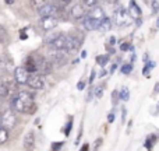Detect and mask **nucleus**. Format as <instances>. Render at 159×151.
Segmentation results:
<instances>
[{
  "label": "nucleus",
  "mask_w": 159,
  "mask_h": 151,
  "mask_svg": "<svg viewBox=\"0 0 159 151\" xmlns=\"http://www.w3.org/2000/svg\"><path fill=\"white\" fill-rule=\"evenodd\" d=\"M32 108H34V98L27 91H21L11 99V109L13 111H17V112L21 113H31L34 112Z\"/></svg>",
  "instance_id": "f257e3e1"
},
{
  "label": "nucleus",
  "mask_w": 159,
  "mask_h": 151,
  "mask_svg": "<svg viewBox=\"0 0 159 151\" xmlns=\"http://www.w3.org/2000/svg\"><path fill=\"white\" fill-rule=\"evenodd\" d=\"M130 14L129 10H126L124 7H119L117 10L115 11V22L117 27H126V25L130 24Z\"/></svg>",
  "instance_id": "f03ea898"
},
{
  "label": "nucleus",
  "mask_w": 159,
  "mask_h": 151,
  "mask_svg": "<svg viewBox=\"0 0 159 151\" xmlns=\"http://www.w3.org/2000/svg\"><path fill=\"white\" fill-rule=\"evenodd\" d=\"M16 123H17V116H16V113L13 112V109L6 111L2 115V118H0V125H2L3 127H6L7 130L13 129V127L16 126Z\"/></svg>",
  "instance_id": "7ed1b4c3"
},
{
  "label": "nucleus",
  "mask_w": 159,
  "mask_h": 151,
  "mask_svg": "<svg viewBox=\"0 0 159 151\" xmlns=\"http://www.w3.org/2000/svg\"><path fill=\"white\" fill-rule=\"evenodd\" d=\"M35 62H36V72H39L41 74H48V73L52 72L53 63L50 60H48L45 58H38L35 59Z\"/></svg>",
  "instance_id": "20e7f679"
},
{
  "label": "nucleus",
  "mask_w": 159,
  "mask_h": 151,
  "mask_svg": "<svg viewBox=\"0 0 159 151\" xmlns=\"http://www.w3.org/2000/svg\"><path fill=\"white\" fill-rule=\"evenodd\" d=\"M27 84L28 87L34 88V90H42L45 88V78L41 74H30Z\"/></svg>",
  "instance_id": "39448f33"
},
{
  "label": "nucleus",
  "mask_w": 159,
  "mask_h": 151,
  "mask_svg": "<svg viewBox=\"0 0 159 151\" xmlns=\"http://www.w3.org/2000/svg\"><path fill=\"white\" fill-rule=\"evenodd\" d=\"M81 46V39H78L75 35H66V48L64 50L66 52H71V50H75Z\"/></svg>",
  "instance_id": "423d86ee"
},
{
  "label": "nucleus",
  "mask_w": 159,
  "mask_h": 151,
  "mask_svg": "<svg viewBox=\"0 0 159 151\" xmlns=\"http://www.w3.org/2000/svg\"><path fill=\"white\" fill-rule=\"evenodd\" d=\"M28 77H30V72L25 67H17L14 70V78L18 84H27Z\"/></svg>",
  "instance_id": "0eeeda50"
},
{
  "label": "nucleus",
  "mask_w": 159,
  "mask_h": 151,
  "mask_svg": "<svg viewBox=\"0 0 159 151\" xmlns=\"http://www.w3.org/2000/svg\"><path fill=\"white\" fill-rule=\"evenodd\" d=\"M56 52H52L50 53V62H52L53 64H63L64 62L67 60V55L63 52L64 49H55Z\"/></svg>",
  "instance_id": "6e6552de"
},
{
  "label": "nucleus",
  "mask_w": 159,
  "mask_h": 151,
  "mask_svg": "<svg viewBox=\"0 0 159 151\" xmlns=\"http://www.w3.org/2000/svg\"><path fill=\"white\" fill-rule=\"evenodd\" d=\"M101 21L102 20H96V18H92V17H85L84 20V28L87 31H95V30H99V25H101Z\"/></svg>",
  "instance_id": "1a4fd4ad"
},
{
  "label": "nucleus",
  "mask_w": 159,
  "mask_h": 151,
  "mask_svg": "<svg viewBox=\"0 0 159 151\" xmlns=\"http://www.w3.org/2000/svg\"><path fill=\"white\" fill-rule=\"evenodd\" d=\"M49 45L53 49H64V48H66V35L57 34V35L52 39V42H50Z\"/></svg>",
  "instance_id": "9d476101"
},
{
  "label": "nucleus",
  "mask_w": 159,
  "mask_h": 151,
  "mask_svg": "<svg viewBox=\"0 0 159 151\" xmlns=\"http://www.w3.org/2000/svg\"><path fill=\"white\" fill-rule=\"evenodd\" d=\"M38 13L41 17H50L57 13V8L53 4H43L41 8H38Z\"/></svg>",
  "instance_id": "9b49d317"
},
{
  "label": "nucleus",
  "mask_w": 159,
  "mask_h": 151,
  "mask_svg": "<svg viewBox=\"0 0 159 151\" xmlns=\"http://www.w3.org/2000/svg\"><path fill=\"white\" fill-rule=\"evenodd\" d=\"M57 18L55 16H50V17H42V27H43L45 31H50L57 25Z\"/></svg>",
  "instance_id": "f8f14e48"
},
{
  "label": "nucleus",
  "mask_w": 159,
  "mask_h": 151,
  "mask_svg": "<svg viewBox=\"0 0 159 151\" xmlns=\"http://www.w3.org/2000/svg\"><path fill=\"white\" fill-rule=\"evenodd\" d=\"M129 14L133 17V18H138V17H141V14H143V11H141L140 6L135 3V0H131L129 4Z\"/></svg>",
  "instance_id": "ddd939ff"
},
{
  "label": "nucleus",
  "mask_w": 159,
  "mask_h": 151,
  "mask_svg": "<svg viewBox=\"0 0 159 151\" xmlns=\"http://www.w3.org/2000/svg\"><path fill=\"white\" fill-rule=\"evenodd\" d=\"M34 144H35V136H34L32 132L25 133L24 136V149L25 150H32Z\"/></svg>",
  "instance_id": "4468645a"
},
{
  "label": "nucleus",
  "mask_w": 159,
  "mask_h": 151,
  "mask_svg": "<svg viewBox=\"0 0 159 151\" xmlns=\"http://www.w3.org/2000/svg\"><path fill=\"white\" fill-rule=\"evenodd\" d=\"M84 16H85V10H84V7H82L81 4L73 6V8H71V17L73 18L74 20H81Z\"/></svg>",
  "instance_id": "2eb2a0df"
},
{
  "label": "nucleus",
  "mask_w": 159,
  "mask_h": 151,
  "mask_svg": "<svg viewBox=\"0 0 159 151\" xmlns=\"http://www.w3.org/2000/svg\"><path fill=\"white\" fill-rule=\"evenodd\" d=\"M88 16L92 17V18H96V20H103L105 17H106L105 16V11L102 10L101 7H93L92 10L88 13Z\"/></svg>",
  "instance_id": "dca6fc26"
},
{
  "label": "nucleus",
  "mask_w": 159,
  "mask_h": 151,
  "mask_svg": "<svg viewBox=\"0 0 159 151\" xmlns=\"http://www.w3.org/2000/svg\"><path fill=\"white\" fill-rule=\"evenodd\" d=\"M112 20L107 18V17H105L103 20L101 21V25H99V31L101 32H107V31L112 30Z\"/></svg>",
  "instance_id": "f3484780"
},
{
  "label": "nucleus",
  "mask_w": 159,
  "mask_h": 151,
  "mask_svg": "<svg viewBox=\"0 0 159 151\" xmlns=\"http://www.w3.org/2000/svg\"><path fill=\"white\" fill-rule=\"evenodd\" d=\"M25 69H27L30 73H35V72H36V62H35V58L30 56V58L27 59V62H25Z\"/></svg>",
  "instance_id": "a211bd4d"
},
{
  "label": "nucleus",
  "mask_w": 159,
  "mask_h": 151,
  "mask_svg": "<svg viewBox=\"0 0 159 151\" xmlns=\"http://www.w3.org/2000/svg\"><path fill=\"white\" fill-rule=\"evenodd\" d=\"M157 140H158V136L152 134L151 137H148V139H147V140H145V144H144V147H145L147 150H151L152 147H154V143H155V141H157Z\"/></svg>",
  "instance_id": "6ab92c4d"
},
{
  "label": "nucleus",
  "mask_w": 159,
  "mask_h": 151,
  "mask_svg": "<svg viewBox=\"0 0 159 151\" xmlns=\"http://www.w3.org/2000/svg\"><path fill=\"white\" fill-rule=\"evenodd\" d=\"M7 140H8L7 129H6V127H3L2 125H0V144H4Z\"/></svg>",
  "instance_id": "aec40b11"
},
{
  "label": "nucleus",
  "mask_w": 159,
  "mask_h": 151,
  "mask_svg": "<svg viewBox=\"0 0 159 151\" xmlns=\"http://www.w3.org/2000/svg\"><path fill=\"white\" fill-rule=\"evenodd\" d=\"M107 62H109V55H101V56L96 58V63H98L99 66H102V67L106 66Z\"/></svg>",
  "instance_id": "412c9836"
},
{
  "label": "nucleus",
  "mask_w": 159,
  "mask_h": 151,
  "mask_svg": "<svg viewBox=\"0 0 159 151\" xmlns=\"http://www.w3.org/2000/svg\"><path fill=\"white\" fill-rule=\"evenodd\" d=\"M154 67H155V62H147L145 66H144V69H143V74L144 76H148L149 72H151Z\"/></svg>",
  "instance_id": "4be33fe9"
},
{
  "label": "nucleus",
  "mask_w": 159,
  "mask_h": 151,
  "mask_svg": "<svg viewBox=\"0 0 159 151\" xmlns=\"http://www.w3.org/2000/svg\"><path fill=\"white\" fill-rule=\"evenodd\" d=\"M8 39V35H7V31L4 30L2 24H0V44H4L6 41Z\"/></svg>",
  "instance_id": "5701e85b"
},
{
  "label": "nucleus",
  "mask_w": 159,
  "mask_h": 151,
  "mask_svg": "<svg viewBox=\"0 0 159 151\" xmlns=\"http://www.w3.org/2000/svg\"><path fill=\"white\" fill-rule=\"evenodd\" d=\"M119 98H120L121 101H129V98H130V92H129V90H127L126 87L121 88L120 94H119Z\"/></svg>",
  "instance_id": "b1692460"
},
{
  "label": "nucleus",
  "mask_w": 159,
  "mask_h": 151,
  "mask_svg": "<svg viewBox=\"0 0 159 151\" xmlns=\"http://www.w3.org/2000/svg\"><path fill=\"white\" fill-rule=\"evenodd\" d=\"M121 73H123V74H130V73L133 72V64L131 63H127V64H123V66H121Z\"/></svg>",
  "instance_id": "393cba45"
},
{
  "label": "nucleus",
  "mask_w": 159,
  "mask_h": 151,
  "mask_svg": "<svg viewBox=\"0 0 159 151\" xmlns=\"http://www.w3.org/2000/svg\"><path fill=\"white\" fill-rule=\"evenodd\" d=\"M31 4H32L34 8H36V10H38V8H41L42 6L46 4V3H45V0H31Z\"/></svg>",
  "instance_id": "a878e982"
},
{
  "label": "nucleus",
  "mask_w": 159,
  "mask_h": 151,
  "mask_svg": "<svg viewBox=\"0 0 159 151\" xmlns=\"http://www.w3.org/2000/svg\"><path fill=\"white\" fill-rule=\"evenodd\" d=\"M7 95H8V87L0 83V97H7Z\"/></svg>",
  "instance_id": "bb28decb"
},
{
  "label": "nucleus",
  "mask_w": 159,
  "mask_h": 151,
  "mask_svg": "<svg viewBox=\"0 0 159 151\" xmlns=\"http://www.w3.org/2000/svg\"><path fill=\"white\" fill-rule=\"evenodd\" d=\"M158 11H159V3L157 0H152V13L157 14Z\"/></svg>",
  "instance_id": "cd10ccee"
},
{
  "label": "nucleus",
  "mask_w": 159,
  "mask_h": 151,
  "mask_svg": "<svg viewBox=\"0 0 159 151\" xmlns=\"http://www.w3.org/2000/svg\"><path fill=\"white\" fill-rule=\"evenodd\" d=\"M82 3L85 6H88V7H93L96 4V0H82Z\"/></svg>",
  "instance_id": "c85d7f7f"
},
{
  "label": "nucleus",
  "mask_w": 159,
  "mask_h": 151,
  "mask_svg": "<svg viewBox=\"0 0 159 151\" xmlns=\"http://www.w3.org/2000/svg\"><path fill=\"white\" fill-rule=\"evenodd\" d=\"M102 94H103V87H96V90H95V97L101 98Z\"/></svg>",
  "instance_id": "c756f323"
},
{
  "label": "nucleus",
  "mask_w": 159,
  "mask_h": 151,
  "mask_svg": "<svg viewBox=\"0 0 159 151\" xmlns=\"http://www.w3.org/2000/svg\"><path fill=\"white\" fill-rule=\"evenodd\" d=\"M130 46H131V45H129L126 42V44H121L120 45V50H123V52H126V50H130Z\"/></svg>",
  "instance_id": "7c9ffc66"
},
{
  "label": "nucleus",
  "mask_w": 159,
  "mask_h": 151,
  "mask_svg": "<svg viewBox=\"0 0 159 151\" xmlns=\"http://www.w3.org/2000/svg\"><path fill=\"white\" fill-rule=\"evenodd\" d=\"M71 126H73V122H69V125H67V129H66V132H64V134H66V136H69V134H70Z\"/></svg>",
  "instance_id": "2f4dec72"
},
{
  "label": "nucleus",
  "mask_w": 159,
  "mask_h": 151,
  "mask_svg": "<svg viewBox=\"0 0 159 151\" xmlns=\"http://www.w3.org/2000/svg\"><path fill=\"white\" fill-rule=\"evenodd\" d=\"M61 146H63V143H53L52 150H59V149H61Z\"/></svg>",
  "instance_id": "473e14b6"
},
{
  "label": "nucleus",
  "mask_w": 159,
  "mask_h": 151,
  "mask_svg": "<svg viewBox=\"0 0 159 151\" xmlns=\"http://www.w3.org/2000/svg\"><path fill=\"white\" fill-rule=\"evenodd\" d=\"M95 76H96L95 70H92V72H91V77H89V84H92V83H93V78H95Z\"/></svg>",
  "instance_id": "72a5a7b5"
},
{
  "label": "nucleus",
  "mask_w": 159,
  "mask_h": 151,
  "mask_svg": "<svg viewBox=\"0 0 159 151\" xmlns=\"http://www.w3.org/2000/svg\"><path fill=\"white\" fill-rule=\"evenodd\" d=\"M121 111H123V115H121V120H123V122H126V115H127V109H126V108H123V109H121Z\"/></svg>",
  "instance_id": "f704fd0d"
},
{
  "label": "nucleus",
  "mask_w": 159,
  "mask_h": 151,
  "mask_svg": "<svg viewBox=\"0 0 159 151\" xmlns=\"http://www.w3.org/2000/svg\"><path fill=\"white\" fill-rule=\"evenodd\" d=\"M84 87H85V83H84V81H80L78 84H77V88H78V90H84Z\"/></svg>",
  "instance_id": "c9c22d12"
},
{
  "label": "nucleus",
  "mask_w": 159,
  "mask_h": 151,
  "mask_svg": "<svg viewBox=\"0 0 159 151\" xmlns=\"http://www.w3.org/2000/svg\"><path fill=\"white\" fill-rule=\"evenodd\" d=\"M141 24H143V20H141V17L135 18V25H137V27H141Z\"/></svg>",
  "instance_id": "e433bc0d"
},
{
  "label": "nucleus",
  "mask_w": 159,
  "mask_h": 151,
  "mask_svg": "<svg viewBox=\"0 0 159 151\" xmlns=\"http://www.w3.org/2000/svg\"><path fill=\"white\" fill-rule=\"evenodd\" d=\"M107 120H109L110 123H112V122L115 120V115H113V113H109V116H107Z\"/></svg>",
  "instance_id": "4c0bfd02"
},
{
  "label": "nucleus",
  "mask_w": 159,
  "mask_h": 151,
  "mask_svg": "<svg viewBox=\"0 0 159 151\" xmlns=\"http://www.w3.org/2000/svg\"><path fill=\"white\" fill-rule=\"evenodd\" d=\"M109 42H110V45H115V42H116V38H115V36H110Z\"/></svg>",
  "instance_id": "58836bf2"
},
{
  "label": "nucleus",
  "mask_w": 159,
  "mask_h": 151,
  "mask_svg": "<svg viewBox=\"0 0 159 151\" xmlns=\"http://www.w3.org/2000/svg\"><path fill=\"white\" fill-rule=\"evenodd\" d=\"M70 2H71V0H61V4H63V6H67Z\"/></svg>",
  "instance_id": "ea45409f"
},
{
  "label": "nucleus",
  "mask_w": 159,
  "mask_h": 151,
  "mask_svg": "<svg viewBox=\"0 0 159 151\" xmlns=\"http://www.w3.org/2000/svg\"><path fill=\"white\" fill-rule=\"evenodd\" d=\"M117 69V64H113L112 66V69H110V73H115V70Z\"/></svg>",
  "instance_id": "a19ab883"
},
{
  "label": "nucleus",
  "mask_w": 159,
  "mask_h": 151,
  "mask_svg": "<svg viewBox=\"0 0 159 151\" xmlns=\"http://www.w3.org/2000/svg\"><path fill=\"white\" fill-rule=\"evenodd\" d=\"M154 92H155V94H157V92H159V83H158L157 85H155V90H154Z\"/></svg>",
  "instance_id": "79ce46f5"
},
{
  "label": "nucleus",
  "mask_w": 159,
  "mask_h": 151,
  "mask_svg": "<svg viewBox=\"0 0 159 151\" xmlns=\"http://www.w3.org/2000/svg\"><path fill=\"white\" fill-rule=\"evenodd\" d=\"M4 2L7 3V4H13V3H14V0H4Z\"/></svg>",
  "instance_id": "37998d69"
},
{
  "label": "nucleus",
  "mask_w": 159,
  "mask_h": 151,
  "mask_svg": "<svg viewBox=\"0 0 159 151\" xmlns=\"http://www.w3.org/2000/svg\"><path fill=\"white\" fill-rule=\"evenodd\" d=\"M20 38H21V39H27V35H25V34H21V35H20Z\"/></svg>",
  "instance_id": "c03bdc74"
},
{
  "label": "nucleus",
  "mask_w": 159,
  "mask_h": 151,
  "mask_svg": "<svg viewBox=\"0 0 159 151\" xmlns=\"http://www.w3.org/2000/svg\"><path fill=\"white\" fill-rule=\"evenodd\" d=\"M148 60V53H145V55H144V62H147Z\"/></svg>",
  "instance_id": "a18cd8bd"
},
{
  "label": "nucleus",
  "mask_w": 159,
  "mask_h": 151,
  "mask_svg": "<svg viewBox=\"0 0 159 151\" xmlns=\"http://www.w3.org/2000/svg\"><path fill=\"white\" fill-rule=\"evenodd\" d=\"M81 58H87V52H85V50L81 53Z\"/></svg>",
  "instance_id": "49530a36"
},
{
  "label": "nucleus",
  "mask_w": 159,
  "mask_h": 151,
  "mask_svg": "<svg viewBox=\"0 0 159 151\" xmlns=\"http://www.w3.org/2000/svg\"><path fill=\"white\" fill-rule=\"evenodd\" d=\"M103 76H106V70H102V73H101V77H103Z\"/></svg>",
  "instance_id": "de8ad7c7"
},
{
  "label": "nucleus",
  "mask_w": 159,
  "mask_h": 151,
  "mask_svg": "<svg viewBox=\"0 0 159 151\" xmlns=\"http://www.w3.org/2000/svg\"><path fill=\"white\" fill-rule=\"evenodd\" d=\"M106 2H107V3H116L117 0H106Z\"/></svg>",
  "instance_id": "09e8293b"
},
{
  "label": "nucleus",
  "mask_w": 159,
  "mask_h": 151,
  "mask_svg": "<svg viewBox=\"0 0 159 151\" xmlns=\"http://www.w3.org/2000/svg\"><path fill=\"white\" fill-rule=\"evenodd\" d=\"M157 27L159 28V17H158V20H157Z\"/></svg>",
  "instance_id": "8fccbe9b"
},
{
  "label": "nucleus",
  "mask_w": 159,
  "mask_h": 151,
  "mask_svg": "<svg viewBox=\"0 0 159 151\" xmlns=\"http://www.w3.org/2000/svg\"><path fill=\"white\" fill-rule=\"evenodd\" d=\"M157 111H159V102H158V105H157Z\"/></svg>",
  "instance_id": "3c124183"
}]
</instances>
